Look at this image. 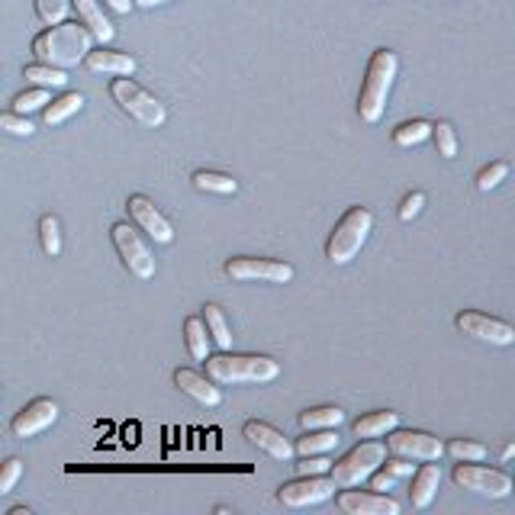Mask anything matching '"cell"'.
Returning a JSON list of instances; mask_svg holds the SVG:
<instances>
[{
	"mask_svg": "<svg viewBox=\"0 0 515 515\" xmlns=\"http://www.w3.org/2000/svg\"><path fill=\"white\" fill-rule=\"evenodd\" d=\"M90 49H94V36L84 30L81 23H68V20L55 23V26H45V30L33 39V55H36V61L61 68V71L81 65Z\"/></svg>",
	"mask_w": 515,
	"mask_h": 515,
	"instance_id": "obj_1",
	"label": "cell"
},
{
	"mask_svg": "<svg viewBox=\"0 0 515 515\" xmlns=\"http://www.w3.org/2000/svg\"><path fill=\"white\" fill-rule=\"evenodd\" d=\"M206 377L220 387L271 383L280 377V360L267 358V354H206Z\"/></svg>",
	"mask_w": 515,
	"mask_h": 515,
	"instance_id": "obj_2",
	"label": "cell"
},
{
	"mask_svg": "<svg viewBox=\"0 0 515 515\" xmlns=\"http://www.w3.org/2000/svg\"><path fill=\"white\" fill-rule=\"evenodd\" d=\"M397 68H399L397 52L377 49L370 55L368 74H364V84H360V97H358V113L368 126L380 123V117L387 113V97H390Z\"/></svg>",
	"mask_w": 515,
	"mask_h": 515,
	"instance_id": "obj_3",
	"label": "cell"
},
{
	"mask_svg": "<svg viewBox=\"0 0 515 515\" xmlns=\"http://www.w3.org/2000/svg\"><path fill=\"white\" fill-rule=\"evenodd\" d=\"M370 229H374V213H370L368 206H351V210H345V216L335 222L329 242H325V258H329L332 265H348V261L364 248Z\"/></svg>",
	"mask_w": 515,
	"mask_h": 515,
	"instance_id": "obj_4",
	"label": "cell"
},
{
	"mask_svg": "<svg viewBox=\"0 0 515 515\" xmlns=\"http://www.w3.org/2000/svg\"><path fill=\"white\" fill-rule=\"evenodd\" d=\"M110 97L119 110L129 113V117H133L139 126H145V129H158V126H164V119H168L164 103L158 100V97L148 94L142 84H136L133 78H113Z\"/></svg>",
	"mask_w": 515,
	"mask_h": 515,
	"instance_id": "obj_5",
	"label": "cell"
},
{
	"mask_svg": "<svg viewBox=\"0 0 515 515\" xmlns=\"http://www.w3.org/2000/svg\"><path fill=\"white\" fill-rule=\"evenodd\" d=\"M387 457V445L383 442H360L358 448L348 451L342 461H335L329 467V477L335 480V486H360L370 473L377 471Z\"/></svg>",
	"mask_w": 515,
	"mask_h": 515,
	"instance_id": "obj_6",
	"label": "cell"
},
{
	"mask_svg": "<svg viewBox=\"0 0 515 515\" xmlns=\"http://www.w3.org/2000/svg\"><path fill=\"white\" fill-rule=\"evenodd\" d=\"M110 239H113V248H117L126 271L139 280L154 277V255H152V248H148L145 239L139 236V229L129 226V222H113Z\"/></svg>",
	"mask_w": 515,
	"mask_h": 515,
	"instance_id": "obj_7",
	"label": "cell"
},
{
	"mask_svg": "<svg viewBox=\"0 0 515 515\" xmlns=\"http://www.w3.org/2000/svg\"><path fill=\"white\" fill-rule=\"evenodd\" d=\"M454 483L471 490V493L490 496V500H502L512 493V477L496 467H480V461H461L454 467Z\"/></svg>",
	"mask_w": 515,
	"mask_h": 515,
	"instance_id": "obj_8",
	"label": "cell"
},
{
	"mask_svg": "<svg viewBox=\"0 0 515 515\" xmlns=\"http://www.w3.org/2000/svg\"><path fill=\"white\" fill-rule=\"evenodd\" d=\"M332 496H335V480L329 473H306V477L300 473V480H290L277 490V502L287 509L319 506Z\"/></svg>",
	"mask_w": 515,
	"mask_h": 515,
	"instance_id": "obj_9",
	"label": "cell"
},
{
	"mask_svg": "<svg viewBox=\"0 0 515 515\" xmlns=\"http://www.w3.org/2000/svg\"><path fill=\"white\" fill-rule=\"evenodd\" d=\"M387 438V451L406 461H442L445 445L442 438H435L428 432H416V428H390L383 435Z\"/></svg>",
	"mask_w": 515,
	"mask_h": 515,
	"instance_id": "obj_10",
	"label": "cell"
},
{
	"mask_svg": "<svg viewBox=\"0 0 515 515\" xmlns=\"http://www.w3.org/2000/svg\"><path fill=\"white\" fill-rule=\"evenodd\" d=\"M222 271L232 280H265V284H290L294 280V267L287 261H274V258H229Z\"/></svg>",
	"mask_w": 515,
	"mask_h": 515,
	"instance_id": "obj_11",
	"label": "cell"
},
{
	"mask_svg": "<svg viewBox=\"0 0 515 515\" xmlns=\"http://www.w3.org/2000/svg\"><path fill=\"white\" fill-rule=\"evenodd\" d=\"M457 329L464 335H471L477 342H486V345H496V348H509L515 342V329L502 319H493V316H483L477 309H464L457 313Z\"/></svg>",
	"mask_w": 515,
	"mask_h": 515,
	"instance_id": "obj_12",
	"label": "cell"
},
{
	"mask_svg": "<svg viewBox=\"0 0 515 515\" xmlns=\"http://www.w3.org/2000/svg\"><path fill=\"white\" fill-rule=\"evenodd\" d=\"M126 206H129V216L136 220V226H139L148 239H154L158 245H171V242H174V226H171L168 216H164L162 210L154 206V200L142 197V193H133Z\"/></svg>",
	"mask_w": 515,
	"mask_h": 515,
	"instance_id": "obj_13",
	"label": "cell"
},
{
	"mask_svg": "<svg viewBox=\"0 0 515 515\" xmlns=\"http://www.w3.org/2000/svg\"><path fill=\"white\" fill-rule=\"evenodd\" d=\"M55 419H59V403L49 397H39L33 399V403H26L20 412L14 416V435L16 438H33V435L45 432L49 426H55Z\"/></svg>",
	"mask_w": 515,
	"mask_h": 515,
	"instance_id": "obj_14",
	"label": "cell"
},
{
	"mask_svg": "<svg viewBox=\"0 0 515 515\" xmlns=\"http://www.w3.org/2000/svg\"><path fill=\"white\" fill-rule=\"evenodd\" d=\"M339 509L345 515H399V502L387 493H360L345 486L339 496H335Z\"/></svg>",
	"mask_w": 515,
	"mask_h": 515,
	"instance_id": "obj_15",
	"label": "cell"
},
{
	"mask_svg": "<svg viewBox=\"0 0 515 515\" xmlns=\"http://www.w3.org/2000/svg\"><path fill=\"white\" fill-rule=\"evenodd\" d=\"M242 435L248 438L251 445H255L258 451H265L267 457H274V461H284L287 464L290 457H294V445L284 438V432H277L274 426H267V422H258V419H248L242 426Z\"/></svg>",
	"mask_w": 515,
	"mask_h": 515,
	"instance_id": "obj_16",
	"label": "cell"
},
{
	"mask_svg": "<svg viewBox=\"0 0 515 515\" xmlns=\"http://www.w3.org/2000/svg\"><path fill=\"white\" fill-rule=\"evenodd\" d=\"M174 383H177V387H181V390L187 393V397H193V399H197V403L210 406V409L222 403L220 383H213L206 374H200V370L177 368V370H174Z\"/></svg>",
	"mask_w": 515,
	"mask_h": 515,
	"instance_id": "obj_17",
	"label": "cell"
},
{
	"mask_svg": "<svg viewBox=\"0 0 515 515\" xmlns=\"http://www.w3.org/2000/svg\"><path fill=\"white\" fill-rule=\"evenodd\" d=\"M71 10H78V23L94 36V42L107 45L113 36H117L113 23L107 20V14H103L100 0H71Z\"/></svg>",
	"mask_w": 515,
	"mask_h": 515,
	"instance_id": "obj_18",
	"label": "cell"
},
{
	"mask_svg": "<svg viewBox=\"0 0 515 515\" xmlns=\"http://www.w3.org/2000/svg\"><path fill=\"white\" fill-rule=\"evenodd\" d=\"M84 65L90 68L94 74H113V78H129L136 71L139 61L126 52H113V49H90L84 55Z\"/></svg>",
	"mask_w": 515,
	"mask_h": 515,
	"instance_id": "obj_19",
	"label": "cell"
},
{
	"mask_svg": "<svg viewBox=\"0 0 515 515\" xmlns=\"http://www.w3.org/2000/svg\"><path fill=\"white\" fill-rule=\"evenodd\" d=\"M438 483H442V467L435 461H426L419 467V471H412V506L416 509H428L435 500V493H438Z\"/></svg>",
	"mask_w": 515,
	"mask_h": 515,
	"instance_id": "obj_20",
	"label": "cell"
},
{
	"mask_svg": "<svg viewBox=\"0 0 515 515\" xmlns=\"http://www.w3.org/2000/svg\"><path fill=\"white\" fill-rule=\"evenodd\" d=\"M399 426V412L393 409H377V412H368V416H360L354 422V435L358 438H383V435L390 432V428Z\"/></svg>",
	"mask_w": 515,
	"mask_h": 515,
	"instance_id": "obj_21",
	"label": "cell"
},
{
	"mask_svg": "<svg viewBox=\"0 0 515 515\" xmlns=\"http://www.w3.org/2000/svg\"><path fill=\"white\" fill-rule=\"evenodd\" d=\"M339 428H313L294 445V454H329V451L339 448Z\"/></svg>",
	"mask_w": 515,
	"mask_h": 515,
	"instance_id": "obj_22",
	"label": "cell"
},
{
	"mask_svg": "<svg viewBox=\"0 0 515 515\" xmlns=\"http://www.w3.org/2000/svg\"><path fill=\"white\" fill-rule=\"evenodd\" d=\"M203 325H206V335H210V342H213L220 351H229L232 348V329H229L226 316H222V309L216 306V303H206L203 306Z\"/></svg>",
	"mask_w": 515,
	"mask_h": 515,
	"instance_id": "obj_23",
	"label": "cell"
},
{
	"mask_svg": "<svg viewBox=\"0 0 515 515\" xmlns=\"http://www.w3.org/2000/svg\"><path fill=\"white\" fill-rule=\"evenodd\" d=\"M84 107V94H78V90H71V94H61L59 100H49L42 107V119L45 126H59L65 123V119H71L74 113Z\"/></svg>",
	"mask_w": 515,
	"mask_h": 515,
	"instance_id": "obj_24",
	"label": "cell"
},
{
	"mask_svg": "<svg viewBox=\"0 0 515 515\" xmlns=\"http://www.w3.org/2000/svg\"><path fill=\"white\" fill-rule=\"evenodd\" d=\"M23 78H26L33 88H49V90H61L68 84V71H61V68H52V65H42V61L23 68Z\"/></svg>",
	"mask_w": 515,
	"mask_h": 515,
	"instance_id": "obj_25",
	"label": "cell"
},
{
	"mask_svg": "<svg viewBox=\"0 0 515 515\" xmlns=\"http://www.w3.org/2000/svg\"><path fill=\"white\" fill-rule=\"evenodd\" d=\"M345 422V412L339 406H316V409L300 412V428L313 432V428H339Z\"/></svg>",
	"mask_w": 515,
	"mask_h": 515,
	"instance_id": "obj_26",
	"label": "cell"
},
{
	"mask_svg": "<svg viewBox=\"0 0 515 515\" xmlns=\"http://www.w3.org/2000/svg\"><path fill=\"white\" fill-rule=\"evenodd\" d=\"M184 335H187V351L193 360H206L210 354V335H206V325L200 316H191L184 323Z\"/></svg>",
	"mask_w": 515,
	"mask_h": 515,
	"instance_id": "obj_27",
	"label": "cell"
},
{
	"mask_svg": "<svg viewBox=\"0 0 515 515\" xmlns=\"http://www.w3.org/2000/svg\"><path fill=\"white\" fill-rule=\"evenodd\" d=\"M193 187L206 193H236L239 181L232 174H220V171H197L193 174Z\"/></svg>",
	"mask_w": 515,
	"mask_h": 515,
	"instance_id": "obj_28",
	"label": "cell"
},
{
	"mask_svg": "<svg viewBox=\"0 0 515 515\" xmlns=\"http://www.w3.org/2000/svg\"><path fill=\"white\" fill-rule=\"evenodd\" d=\"M428 136H432V123H428V119H412V123H403L393 129V142H397L399 148L419 145V142H426Z\"/></svg>",
	"mask_w": 515,
	"mask_h": 515,
	"instance_id": "obj_29",
	"label": "cell"
},
{
	"mask_svg": "<svg viewBox=\"0 0 515 515\" xmlns=\"http://www.w3.org/2000/svg\"><path fill=\"white\" fill-rule=\"evenodd\" d=\"M39 239H42V251L49 258H59L61 255V226H59V216H42L39 222Z\"/></svg>",
	"mask_w": 515,
	"mask_h": 515,
	"instance_id": "obj_30",
	"label": "cell"
},
{
	"mask_svg": "<svg viewBox=\"0 0 515 515\" xmlns=\"http://www.w3.org/2000/svg\"><path fill=\"white\" fill-rule=\"evenodd\" d=\"M432 139H435V148H438L442 158H457V133L448 119L432 123Z\"/></svg>",
	"mask_w": 515,
	"mask_h": 515,
	"instance_id": "obj_31",
	"label": "cell"
},
{
	"mask_svg": "<svg viewBox=\"0 0 515 515\" xmlns=\"http://www.w3.org/2000/svg\"><path fill=\"white\" fill-rule=\"evenodd\" d=\"M52 100L49 88H33V90H23V94L14 97V113H23V117H30V113L42 110L45 103Z\"/></svg>",
	"mask_w": 515,
	"mask_h": 515,
	"instance_id": "obj_32",
	"label": "cell"
},
{
	"mask_svg": "<svg viewBox=\"0 0 515 515\" xmlns=\"http://www.w3.org/2000/svg\"><path fill=\"white\" fill-rule=\"evenodd\" d=\"M36 14L45 26H55V23L68 20V14H71V0H36Z\"/></svg>",
	"mask_w": 515,
	"mask_h": 515,
	"instance_id": "obj_33",
	"label": "cell"
},
{
	"mask_svg": "<svg viewBox=\"0 0 515 515\" xmlns=\"http://www.w3.org/2000/svg\"><path fill=\"white\" fill-rule=\"evenodd\" d=\"M445 451H448L451 457H457V461H483L486 457V445L467 442V438H454Z\"/></svg>",
	"mask_w": 515,
	"mask_h": 515,
	"instance_id": "obj_34",
	"label": "cell"
},
{
	"mask_svg": "<svg viewBox=\"0 0 515 515\" xmlns=\"http://www.w3.org/2000/svg\"><path fill=\"white\" fill-rule=\"evenodd\" d=\"M506 177H509V164L506 162H493V164H486V168L477 174V187H480V191H496Z\"/></svg>",
	"mask_w": 515,
	"mask_h": 515,
	"instance_id": "obj_35",
	"label": "cell"
},
{
	"mask_svg": "<svg viewBox=\"0 0 515 515\" xmlns=\"http://www.w3.org/2000/svg\"><path fill=\"white\" fill-rule=\"evenodd\" d=\"M0 129L10 136H33L36 133V126L30 123V117H23V113H0Z\"/></svg>",
	"mask_w": 515,
	"mask_h": 515,
	"instance_id": "obj_36",
	"label": "cell"
},
{
	"mask_svg": "<svg viewBox=\"0 0 515 515\" xmlns=\"http://www.w3.org/2000/svg\"><path fill=\"white\" fill-rule=\"evenodd\" d=\"M20 477H23V461H20V457H10V461H4V467H0V496H7L10 490L20 483Z\"/></svg>",
	"mask_w": 515,
	"mask_h": 515,
	"instance_id": "obj_37",
	"label": "cell"
},
{
	"mask_svg": "<svg viewBox=\"0 0 515 515\" xmlns=\"http://www.w3.org/2000/svg\"><path fill=\"white\" fill-rule=\"evenodd\" d=\"M422 206H426V193H409V197L399 203V220L403 222H409V220H416V216L422 213Z\"/></svg>",
	"mask_w": 515,
	"mask_h": 515,
	"instance_id": "obj_38",
	"label": "cell"
},
{
	"mask_svg": "<svg viewBox=\"0 0 515 515\" xmlns=\"http://www.w3.org/2000/svg\"><path fill=\"white\" fill-rule=\"evenodd\" d=\"M329 467H332V461L325 454H306L300 464H296V471L306 477V473H329Z\"/></svg>",
	"mask_w": 515,
	"mask_h": 515,
	"instance_id": "obj_39",
	"label": "cell"
},
{
	"mask_svg": "<svg viewBox=\"0 0 515 515\" xmlns=\"http://www.w3.org/2000/svg\"><path fill=\"white\" fill-rule=\"evenodd\" d=\"M370 486H374V493H390V490H393V486H397V477H393V473H387V471H383V473H370Z\"/></svg>",
	"mask_w": 515,
	"mask_h": 515,
	"instance_id": "obj_40",
	"label": "cell"
},
{
	"mask_svg": "<svg viewBox=\"0 0 515 515\" xmlns=\"http://www.w3.org/2000/svg\"><path fill=\"white\" fill-rule=\"evenodd\" d=\"M383 461H387V457H383ZM383 467H387V473H393V477H412V464L406 461V457H393V461H387L383 464Z\"/></svg>",
	"mask_w": 515,
	"mask_h": 515,
	"instance_id": "obj_41",
	"label": "cell"
},
{
	"mask_svg": "<svg viewBox=\"0 0 515 515\" xmlns=\"http://www.w3.org/2000/svg\"><path fill=\"white\" fill-rule=\"evenodd\" d=\"M110 10H117V14H129L133 10V0H103Z\"/></svg>",
	"mask_w": 515,
	"mask_h": 515,
	"instance_id": "obj_42",
	"label": "cell"
},
{
	"mask_svg": "<svg viewBox=\"0 0 515 515\" xmlns=\"http://www.w3.org/2000/svg\"><path fill=\"white\" fill-rule=\"evenodd\" d=\"M162 4H171V0H133V7H162Z\"/></svg>",
	"mask_w": 515,
	"mask_h": 515,
	"instance_id": "obj_43",
	"label": "cell"
},
{
	"mask_svg": "<svg viewBox=\"0 0 515 515\" xmlns=\"http://www.w3.org/2000/svg\"><path fill=\"white\" fill-rule=\"evenodd\" d=\"M512 454H515V445H506V448H502V461H509Z\"/></svg>",
	"mask_w": 515,
	"mask_h": 515,
	"instance_id": "obj_44",
	"label": "cell"
},
{
	"mask_svg": "<svg viewBox=\"0 0 515 515\" xmlns=\"http://www.w3.org/2000/svg\"><path fill=\"white\" fill-rule=\"evenodd\" d=\"M10 515H30V509H26V506H16V509H10Z\"/></svg>",
	"mask_w": 515,
	"mask_h": 515,
	"instance_id": "obj_45",
	"label": "cell"
}]
</instances>
